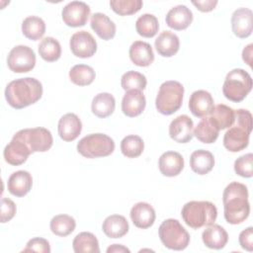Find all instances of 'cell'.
Segmentation results:
<instances>
[{
  "instance_id": "1",
  "label": "cell",
  "mask_w": 253,
  "mask_h": 253,
  "mask_svg": "<svg viewBox=\"0 0 253 253\" xmlns=\"http://www.w3.org/2000/svg\"><path fill=\"white\" fill-rule=\"evenodd\" d=\"M224 218L230 224L243 222L250 213L248 189L244 184L231 182L222 194Z\"/></svg>"
},
{
  "instance_id": "2",
  "label": "cell",
  "mask_w": 253,
  "mask_h": 253,
  "mask_svg": "<svg viewBox=\"0 0 253 253\" xmlns=\"http://www.w3.org/2000/svg\"><path fill=\"white\" fill-rule=\"evenodd\" d=\"M42 96V85L38 79L33 77L13 80L5 88L7 103L17 110L37 103Z\"/></svg>"
},
{
  "instance_id": "3",
  "label": "cell",
  "mask_w": 253,
  "mask_h": 253,
  "mask_svg": "<svg viewBox=\"0 0 253 253\" xmlns=\"http://www.w3.org/2000/svg\"><path fill=\"white\" fill-rule=\"evenodd\" d=\"M252 130V115L248 110L235 111L233 125L223 136V146L230 152H238L247 147Z\"/></svg>"
},
{
  "instance_id": "4",
  "label": "cell",
  "mask_w": 253,
  "mask_h": 253,
  "mask_svg": "<svg viewBox=\"0 0 253 253\" xmlns=\"http://www.w3.org/2000/svg\"><path fill=\"white\" fill-rule=\"evenodd\" d=\"M181 215L188 226L199 229L214 223L217 209L209 201H191L183 206Z\"/></svg>"
},
{
  "instance_id": "5",
  "label": "cell",
  "mask_w": 253,
  "mask_h": 253,
  "mask_svg": "<svg viewBox=\"0 0 253 253\" xmlns=\"http://www.w3.org/2000/svg\"><path fill=\"white\" fill-rule=\"evenodd\" d=\"M183 96L184 87L180 82L174 80L165 81L159 87L155 107L162 115H172L181 108Z\"/></svg>"
},
{
  "instance_id": "6",
  "label": "cell",
  "mask_w": 253,
  "mask_h": 253,
  "mask_svg": "<svg viewBox=\"0 0 253 253\" xmlns=\"http://www.w3.org/2000/svg\"><path fill=\"white\" fill-rule=\"evenodd\" d=\"M252 86L250 74L244 69L235 68L227 73L222 85V93L227 100L239 103L246 98Z\"/></svg>"
},
{
  "instance_id": "7",
  "label": "cell",
  "mask_w": 253,
  "mask_h": 253,
  "mask_svg": "<svg viewBox=\"0 0 253 253\" xmlns=\"http://www.w3.org/2000/svg\"><path fill=\"white\" fill-rule=\"evenodd\" d=\"M158 234L162 244L171 250H184L190 242L189 232L174 218L165 219L159 226Z\"/></svg>"
},
{
  "instance_id": "8",
  "label": "cell",
  "mask_w": 253,
  "mask_h": 253,
  "mask_svg": "<svg viewBox=\"0 0 253 253\" xmlns=\"http://www.w3.org/2000/svg\"><path fill=\"white\" fill-rule=\"evenodd\" d=\"M115 150L113 138L105 133H91L77 143V151L86 158H99L111 155Z\"/></svg>"
},
{
  "instance_id": "9",
  "label": "cell",
  "mask_w": 253,
  "mask_h": 253,
  "mask_svg": "<svg viewBox=\"0 0 253 253\" xmlns=\"http://www.w3.org/2000/svg\"><path fill=\"white\" fill-rule=\"evenodd\" d=\"M20 137L30 148L32 153L34 152H45L53 143L51 132L42 126L33 128H24L15 133Z\"/></svg>"
},
{
  "instance_id": "10",
  "label": "cell",
  "mask_w": 253,
  "mask_h": 253,
  "mask_svg": "<svg viewBox=\"0 0 253 253\" xmlns=\"http://www.w3.org/2000/svg\"><path fill=\"white\" fill-rule=\"evenodd\" d=\"M7 65L15 73L29 72L36 65L35 51L28 45H16L8 54Z\"/></svg>"
},
{
  "instance_id": "11",
  "label": "cell",
  "mask_w": 253,
  "mask_h": 253,
  "mask_svg": "<svg viewBox=\"0 0 253 253\" xmlns=\"http://www.w3.org/2000/svg\"><path fill=\"white\" fill-rule=\"evenodd\" d=\"M90 12V7L85 2L72 1L63 7L61 17L65 25L77 28L82 27L87 23Z\"/></svg>"
},
{
  "instance_id": "12",
  "label": "cell",
  "mask_w": 253,
  "mask_h": 253,
  "mask_svg": "<svg viewBox=\"0 0 253 253\" xmlns=\"http://www.w3.org/2000/svg\"><path fill=\"white\" fill-rule=\"evenodd\" d=\"M72 53L80 58H88L97 51V42L87 31H79L71 36L69 42Z\"/></svg>"
},
{
  "instance_id": "13",
  "label": "cell",
  "mask_w": 253,
  "mask_h": 253,
  "mask_svg": "<svg viewBox=\"0 0 253 253\" xmlns=\"http://www.w3.org/2000/svg\"><path fill=\"white\" fill-rule=\"evenodd\" d=\"M170 137L178 143H187L194 136V123L187 115L175 118L169 126Z\"/></svg>"
},
{
  "instance_id": "14",
  "label": "cell",
  "mask_w": 253,
  "mask_h": 253,
  "mask_svg": "<svg viewBox=\"0 0 253 253\" xmlns=\"http://www.w3.org/2000/svg\"><path fill=\"white\" fill-rule=\"evenodd\" d=\"M32 151L27 144L17 135L14 134L11 141L5 146L3 155L7 163L13 166H19L25 163Z\"/></svg>"
},
{
  "instance_id": "15",
  "label": "cell",
  "mask_w": 253,
  "mask_h": 253,
  "mask_svg": "<svg viewBox=\"0 0 253 253\" xmlns=\"http://www.w3.org/2000/svg\"><path fill=\"white\" fill-rule=\"evenodd\" d=\"M213 108L214 102L210 92L206 90H197L192 93L189 100V109L195 117H208L210 116Z\"/></svg>"
},
{
  "instance_id": "16",
  "label": "cell",
  "mask_w": 253,
  "mask_h": 253,
  "mask_svg": "<svg viewBox=\"0 0 253 253\" xmlns=\"http://www.w3.org/2000/svg\"><path fill=\"white\" fill-rule=\"evenodd\" d=\"M253 13L248 8H238L231 16V28L233 34L240 39L248 38L252 34Z\"/></svg>"
},
{
  "instance_id": "17",
  "label": "cell",
  "mask_w": 253,
  "mask_h": 253,
  "mask_svg": "<svg viewBox=\"0 0 253 253\" xmlns=\"http://www.w3.org/2000/svg\"><path fill=\"white\" fill-rule=\"evenodd\" d=\"M58 134L64 141H72L76 139L82 130V123L77 115L67 113L58 121Z\"/></svg>"
},
{
  "instance_id": "18",
  "label": "cell",
  "mask_w": 253,
  "mask_h": 253,
  "mask_svg": "<svg viewBox=\"0 0 253 253\" xmlns=\"http://www.w3.org/2000/svg\"><path fill=\"white\" fill-rule=\"evenodd\" d=\"M146 100L143 93L139 90H128L122 100V111L129 118L139 116L145 109Z\"/></svg>"
},
{
  "instance_id": "19",
  "label": "cell",
  "mask_w": 253,
  "mask_h": 253,
  "mask_svg": "<svg viewBox=\"0 0 253 253\" xmlns=\"http://www.w3.org/2000/svg\"><path fill=\"white\" fill-rule=\"evenodd\" d=\"M32 186V175L25 170H19L12 173L7 182V189L9 193L19 198L26 196L31 191Z\"/></svg>"
},
{
  "instance_id": "20",
  "label": "cell",
  "mask_w": 253,
  "mask_h": 253,
  "mask_svg": "<svg viewBox=\"0 0 253 253\" xmlns=\"http://www.w3.org/2000/svg\"><path fill=\"white\" fill-rule=\"evenodd\" d=\"M130 218L132 223L141 229L150 227L155 221V211L151 205L145 202L135 204L130 210Z\"/></svg>"
},
{
  "instance_id": "21",
  "label": "cell",
  "mask_w": 253,
  "mask_h": 253,
  "mask_svg": "<svg viewBox=\"0 0 253 253\" xmlns=\"http://www.w3.org/2000/svg\"><path fill=\"white\" fill-rule=\"evenodd\" d=\"M165 21L169 28L176 31H182L191 25L193 21V13L187 6L177 5L168 11Z\"/></svg>"
},
{
  "instance_id": "22",
  "label": "cell",
  "mask_w": 253,
  "mask_h": 253,
  "mask_svg": "<svg viewBox=\"0 0 253 253\" xmlns=\"http://www.w3.org/2000/svg\"><path fill=\"white\" fill-rule=\"evenodd\" d=\"M158 167L161 174L166 177L177 176L184 168V158L179 152L166 151L159 157Z\"/></svg>"
},
{
  "instance_id": "23",
  "label": "cell",
  "mask_w": 253,
  "mask_h": 253,
  "mask_svg": "<svg viewBox=\"0 0 253 253\" xmlns=\"http://www.w3.org/2000/svg\"><path fill=\"white\" fill-rule=\"evenodd\" d=\"M129 58L133 64L146 67L154 61V53L151 45L142 41H135L129 47Z\"/></svg>"
},
{
  "instance_id": "24",
  "label": "cell",
  "mask_w": 253,
  "mask_h": 253,
  "mask_svg": "<svg viewBox=\"0 0 253 253\" xmlns=\"http://www.w3.org/2000/svg\"><path fill=\"white\" fill-rule=\"evenodd\" d=\"M202 239L207 247L220 250L226 245L228 241V234L222 226L212 223L203 231Z\"/></svg>"
},
{
  "instance_id": "25",
  "label": "cell",
  "mask_w": 253,
  "mask_h": 253,
  "mask_svg": "<svg viewBox=\"0 0 253 253\" xmlns=\"http://www.w3.org/2000/svg\"><path fill=\"white\" fill-rule=\"evenodd\" d=\"M157 52L163 57H171L175 55L180 47V41L176 34L164 31L160 33L154 42Z\"/></svg>"
},
{
  "instance_id": "26",
  "label": "cell",
  "mask_w": 253,
  "mask_h": 253,
  "mask_svg": "<svg viewBox=\"0 0 253 253\" xmlns=\"http://www.w3.org/2000/svg\"><path fill=\"white\" fill-rule=\"evenodd\" d=\"M90 25L98 37L104 41L112 40L116 35V25L106 14L99 12L93 14Z\"/></svg>"
},
{
  "instance_id": "27",
  "label": "cell",
  "mask_w": 253,
  "mask_h": 253,
  "mask_svg": "<svg viewBox=\"0 0 253 253\" xmlns=\"http://www.w3.org/2000/svg\"><path fill=\"white\" fill-rule=\"evenodd\" d=\"M102 229L110 238H121L128 232L129 226L124 215L112 214L105 218L102 224Z\"/></svg>"
},
{
  "instance_id": "28",
  "label": "cell",
  "mask_w": 253,
  "mask_h": 253,
  "mask_svg": "<svg viewBox=\"0 0 253 253\" xmlns=\"http://www.w3.org/2000/svg\"><path fill=\"white\" fill-rule=\"evenodd\" d=\"M191 169L198 175H206L214 166V157L211 152L205 149L195 150L190 156Z\"/></svg>"
},
{
  "instance_id": "29",
  "label": "cell",
  "mask_w": 253,
  "mask_h": 253,
  "mask_svg": "<svg viewBox=\"0 0 253 253\" xmlns=\"http://www.w3.org/2000/svg\"><path fill=\"white\" fill-rule=\"evenodd\" d=\"M116 108V100L114 96L110 93L103 92L97 94L91 104L92 113L98 118L105 119L111 116Z\"/></svg>"
},
{
  "instance_id": "30",
  "label": "cell",
  "mask_w": 253,
  "mask_h": 253,
  "mask_svg": "<svg viewBox=\"0 0 253 253\" xmlns=\"http://www.w3.org/2000/svg\"><path fill=\"white\" fill-rule=\"evenodd\" d=\"M209 118L218 130L229 128L234 123L235 111L224 104H219L213 108Z\"/></svg>"
},
{
  "instance_id": "31",
  "label": "cell",
  "mask_w": 253,
  "mask_h": 253,
  "mask_svg": "<svg viewBox=\"0 0 253 253\" xmlns=\"http://www.w3.org/2000/svg\"><path fill=\"white\" fill-rule=\"evenodd\" d=\"M72 247L76 253H99V242L97 237L87 231L78 233L72 242Z\"/></svg>"
},
{
  "instance_id": "32",
  "label": "cell",
  "mask_w": 253,
  "mask_h": 253,
  "mask_svg": "<svg viewBox=\"0 0 253 253\" xmlns=\"http://www.w3.org/2000/svg\"><path fill=\"white\" fill-rule=\"evenodd\" d=\"M22 33L27 39L38 41L45 33V23L40 17L29 16L22 23Z\"/></svg>"
},
{
  "instance_id": "33",
  "label": "cell",
  "mask_w": 253,
  "mask_h": 253,
  "mask_svg": "<svg viewBox=\"0 0 253 253\" xmlns=\"http://www.w3.org/2000/svg\"><path fill=\"white\" fill-rule=\"evenodd\" d=\"M219 130L211 122L209 116L202 118V121L194 128V135L203 143H213L218 137Z\"/></svg>"
},
{
  "instance_id": "34",
  "label": "cell",
  "mask_w": 253,
  "mask_h": 253,
  "mask_svg": "<svg viewBox=\"0 0 253 253\" xmlns=\"http://www.w3.org/2000/svg\"><path fill=\"white\" fill-rule=\"evenodd\" d=\"M49 227L53 234L65 237L74 231L76 221L68 214H57L51 218Z\"/></svg>"
},
{
  "instance_id": "35",
  "label": "cell",
  "mask_w": 253,
  "mask_h": 253,
  "mask_svg": "<svg viewBox=\"0 0 253 253\" xmlns=\"http://www.w3.org/2000/svg\"><path fill=\"white\" fill-rule=\"evenodd\" d=\"M39 53L47 62L56 61L61 55V45L54 38L46 37L39 44Z\"/></svg>"
},
{
  "instance_id": "36",
  "label": "cell",
  "mask_w": 253,
  "mask_h": 253,
  "mask_svg": "<svg viewBox=\"0 0 253 253\" xmlns=\"http://www.w3.org/2000/svg\"><path fill=\"white\" fill-rule=\"evenodd\" d=\"M95 77V70L86 64H76L69 71V79L78 86L90 85Z\"/></svg>"
},
{
  "instance_id": "37",
  "label": "cell",
  "mask_w": 253,
  "mask_h": 253,
  "mask_svg": "<svg viewBox=\"0 0 253 253\" xmlns=\"http://www.w3.org/2000/svg\"><path fill=\"white\" fill-rule=\"evenodd\" d=\"M144 149L143 139L135 134H129L121 141V151L127 158H136L141 155Z\"/></svg>"
},
{
  "instance_id": "38",
  "label": "cell",
  "mask_w": 253,
  "mask_h": 253,
  "mask_svg": "<svg viewBox=\"0 0 253 253\" xmlns=\"http://www.w3.org/2000/svg\"><path fill=\"white\" fill-rule=\"evenodd\" d=\"M135 29L139 36L143 38H153L159 29L157 18L152 14H143L135 22Z\"/></svg>"
},
{
  "instance_id": "39",
  "label": "cell",
  "mask_w": 253,
  "mask_h": 253,
  "mask_svg": "<svg viewBox=\"0 0 253 253\" xmlns=\"http://www.w3.org/2000/svg\"><path fill=\"white\" fill-rule=\"evenodd\" d=\"M147 84L146 77L137 71L129 70L123 74L121 78L122 88L126 91L128 90H144Z\"/></svg>"
},
{
  "instance_id": "40",
  "label": "cell",
  "mask_w": 253,
  "mask_h": 253,
  "mask_svg": "<svg viewBox=\"0 0 253 253\" xmlns=\"http://www.w3.org/2000/svg\"><path fill=\"white\" fill-rule=\"evenodd\" d=\"M143 5L141 0H111L112 10L121 16L132 15L138 12Z\"/></svg>"
},
{
  "instance_id": "41",
  "label": "cell",
  "mask_w": 253,
  "mask_h": 253,
  "mask_svg": "<svg viewBox=\"0 0 253 253\" xmlns=\"http://www.w3.org/2000/svg\"><path fill=\"white\" fill-rule=\"evenodd\" d=\"M253 154L247 153L238 157L234 162V171L243 178H251L253 175Z\"/></svg>"
},
{
  "instance_id": "42",
  "label": "cell",
  "mask_w": 253,
  "mask_h": 253,
  "mask_svg": "<svg viewBox=\"0 0 253 253\" xmlns=\"http://www.w3.org/2000/svg\"><path fill=\"white\" fill-rule=\"evenodd\" d=\"M40 252V253H49L50 245L49 242L42 237H35L28 241L23 252Z\"/></svg>"
},
{
  "instance_id": "43",
  "label": "cell",
  "mask_w": 253,
  "mask_h": 253,
  "mask_svg": "<svg viewBox=\"0 0 253 253\" xmlns=\"http://www.w3.org/2000/svg\"><path fill=\"white\" fill-rule=\"evenodd\" d=\"M16 205L9 198H2L1 200V222L10 221L16 214Z\"/></svg>"
},
{
  "instance_id": "44",
  "label": "cell",
  "mask_w": 253,
  "mask_h": 253,
  "mask_svg": "<svg viewBox=\"0 0 253 253\" xmlns=\"http://www.w3.org/2000/svg\"><path fill=\"white\" fill-rule=\"evenodd\" d=\"M238 241H239L241 248H243L249 252H251L253 250V228H252V226H249L240 232Z\"/></svg>"
},
{
  "instance_id": "45",
  "label": "cell",
  "mask_w": 253,
  "mask_h": 253,
  "mask_svg": "<svg viewBox=\"0 0 253 253\" xmlns=\"http://www.w3.org/2000/svg\"><path fill=\"white\" fill-rule=\"evenodd\" d=\"M192 4L197 7L201 12H211L217 5L216 0H204V1H192Z\"/></svg>"
},
{
  "instance_id": "46",
  "label": "cell",
  "mask_w": 253,
  "mask_h": 253,
  "mask_svg": "<svg viewBox=\"0 0 253 253\" xmlns=\"http://www.w3.org/2000/svg\"><path fill=\"white\" fill-rule=\"evenodd\" d=\"M252 49H253V44L250 43L247 46H245L242 50V59L249 66L252 65Z\"/></svg>"
},
{
  "instance_id": "47",
  "label": "cell",
  "mask_w": 253,
  "mask_h": 253,
  "mask_svg": "<svg viewBox=\"0 0 253 253\" xmlns=\"http://www.w3.org/2000/svg\"><path fill=\"white\" fill-rule=\"evenodd\" d=\"M107 252L108 253H118V252L119 253H124V252L129 253L130 251H129L128 248L125 247L122 244H113V245H111L110 247L107 248Z\"/></svg>"
}]
</instances>
